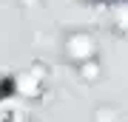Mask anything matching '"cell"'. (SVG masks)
Listing matches in <instances>:
<instances>
[{
  "instance_id": "obj_2",
  "label": "cell",
  "mask_w": 128,
  "mask_h": 122,
  "mask_svg": "<svg viewBox=\"0 0 128 122\" xmlns=\"http://www.w3.org/2000/svg\"><path fill=\"white\" fill-rule=\"evenodd\" d=\"M77 68H80V74H82L86 80L100 77V68H97V63H94V60H88V63H82V65H77Z\"/></svg>"
},
{
  "instance_id": "obj_1",
  "label": "cell",
  "mask_w": 128,
  "mask_h": 122,
  "mask_svg": "<svg viewBox=\"0 0 128 122\" xmlns=\"http://www.w3.org/2000/svg\"><path fill=\"white\" fill-rule=\"evenodd\" d=\"M94 51H97V45H94V40L86 31H77V34L66 37V54H68L74 63L82 65V63H88V60H94Z\"/></svg>"
}]
</instances>
